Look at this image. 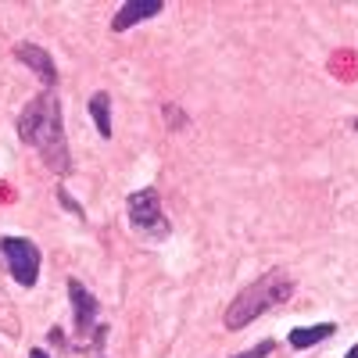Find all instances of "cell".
Masks as SVG:
<instances>
[{
	"label": "cell",
	"mask_w": 358,
	"mask_h": 358,
	"mask_svg": "<svg viewBox=\"0 0 358 358\" xmlns=\"http://www.w3.org/2000/svg\"><path fill=\"white\" fill-rule=\"evenodd\" d=\"M69 294H72V301H76V315H79V330H90L97 319V301H94V294H90L79 280H69Z\"/></svg>",
	"instance_id": "cell-6"
},
{
	"label": "cell",
	"mask_w": 358,
	"mask_h": 358,
	"mask_svg": "<svg viewBox=\"0 0 358 358\" xmlns=\"http://www.w3.org/2000/svg\"><path fill=\"white\" fill-rule=\"evenodd\" d=\"M348 358H358V344H355V348H351V351H348Z\"/></svg>",
	"instance_id": "cell-12"
},
{
	"label": "cell",
	"mask_w": 358,
	"mask_h": 358,
	"mask_svg": "<svg viewBox=\"0 0 358 358\" xmlns=\"http://www.w3.org/2000/svg\"><path fill=\"white\" fill-rule=\"evenodd\" d=\"M108 108H111L108 94H94V97H90V115H94L101 136H111V115H108Z\"/></svg>",
	"instance_id": "cell-9"
},
{
	"label": "cell",
	"mask_w": 358,
	"mask_h": 358,
	"mask_svg": "<svg viewBox=\"0 0 358 358\" xmlns=\"http://www.w3.org/2000/svg\"><path fill=\"white\" fill-rule=\"evenodd\" d=\"M15 54L22 57V62L33 65V69H36V72L47 79V83H54V79H57V72H54V65H50V57H47V54H40V47H33V43H22Z\"/></svg>",
	"instance_id": "cell-7"
},
{
	"label": "cell",
	"mask_w": 358,
	"mask_h": 358,
	"mask_svg": "<svg viewBox=\"0 0 358 358\" xmlns=\"http://www.w3.org/2000/svg\"><path fill=\"white\" fill-rule=\"evenodd\" d=\"M29 358H47V355H43V351H40V348H36V351H33V355H29Z\"/></svg>",
	"instance_id": "cell-11"
},
{
	"label": "cell",
	"mask_w": 358,
	"mask_h": 358,
	"mask_svg": "<svg viewBox=\"0 0 358 358\" xmlns=\"http://www.w3.org/2000/svg\"><path fill=\"white\" fill-rule=\"evenodd\" d=\"M158 11H162V0H133V4L118 8L111 29H115V33H126L129 25H136V22H143V18H155Z\"/></svg>",
	"instance_id": "cell-5"
},
{
	"label": "cell",
	"mask_w": 358,
	"mask_h": 358,
	"mask_svg": "<svg viewBox=\"0 0 358 358\" xmlns=\"http://www.w3.org/2000/svg\"><path fill=\"white\" fill-rule=\"evenodd\" d=\"M290 294H294V283H290L283 273L262 276V280H255V283H251V287L229 305V312H226V326H229V330H241V326L255 322L265 308H273V305L287 301Z\"/></svg>",
	"instance_id": "cell-2"
},
{
	"label": "cell",
	"mask_w": 358,
	"mask_h": 358,
	"mask_svg": "<svg viewBox=\"0 0 358 358\" xmlns=\"http://www.w3.org/2000/svg\"><path fill=\"white\" fill-rule=\"evenodd\" d=\"M0 258H4V265L11 268V276L22 287L36 283V276H40V251H36L33 241H25V236H8V241H0Z\"/></svg>",
	"instance_id": "cell-3"
},
{
	"label": "cell",
	"mask_w": 358,
	"mask_h": 358,
	"mask_svg": "<svg viewBox=\"0 0 358 358\" xmlns=\"http://www.w3.org/2000/svg\"><path fill=\"white\" fill-rule=\"evenodd\" d=\"M334 334H337V326H334V322L305 326V330H294V334H290V344H294V348H312V344H319L322 337H334Z\"/></svg>",
	"instance_id": "cell-8"
},
{
	"label": "cell",
	"mask_w": 358,
	"mask_h": 358,
	"mask_svg": "<svg viewBox=\"0 0 358 358\" xmlns=\"http://www.w3.org/2000/svg\"><path fill=\"white\" fill-rule=\"evenodd\" d=\"M268 351H273V341H265V344H258V348H251L244 355H233V358H265Z\"/></svg>",
	"instance_id": "cell-10"
},
{
	"label": "cell",
	"mask_w": 358,
	"mask_h": 358,
	"mask_svg": "<svg viewBox=\"0 0 358 358\" xmlns=\"http://www.w3.org/2000/svg\"><path fill=\"white\" fill-rule=\"evenodd\" d=\"M129 222L147 236H169V222H165V212H162L158 190L129 194Z\"/></svg>",
	"instance_id": "cell-4"
},
{
	"label": "cell",
	"mask_w": 358,
	"mask_h": 358,
	"mask_svg": "<svg viewBox=\"0 0 358 358\" xmlns=\"http://www.w3.org/2000/svg\"><path fill=\"white\" fill-rule=\"evenodd\" d=\"M22 140L40 147L47 158H54V169H69L65 158V133H62V115H57V104L50 97H36L29 104V111L18 118Z\"/></svg>",
	"instance_id": "cell-1"
}]
</instances>
